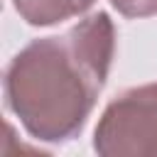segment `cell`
Listing matches in <instances>:
<instances>
[{
    "label": "cell",
    "mask_w": 157,
    "mask_h": 157,
    "mask_svg": "<svg viewBox=\"0 0 157 157\" xmlns=\"http://www.w3.org/2000/svg\"><path fill=\"white\" fill-rule=\"evenodd\" d=\"M115 54L108 12H93L61 37L29 42L5 69V105L39 142L74 140L105 86Z\"/></svg>",
    "instance_id": "obj_1"
},
{
    "label": "cell",
    "mask_w": 157,
    "mask_h": 157,
    "mask_svg": "<svg viewBox=\"0 0 157 157\" xmlns=\"http://www.w3.org/2000/svg\"><path fill=\"white\" fill-rule=\"evenodd\" d=\"M93 150L103 157H157V83L128 88L105 105Z\"/></svg>",
    "instance_id": "obj_2"
},
{
    "label": "cell",
    "mask_w": 157,
    "mask_h": 157,
    "mask_svg": "<svg viewBox=\"0 0 157 157\" xmlns=\"http://www.w3.org/2000/svg\"><path fill=\"white\" fill-rule=\"evenodd\" d=\"M12 2L27 25L49 27L61 20L83 15L96 0H12Z\"/></svg>",
    "instance_id": "obj_3"
},
{
    "label": "cell",
    "mask_w": 157,
    "mask_h": 157,
    "mask_svg": "<svg viewBox=\"0 0 157 157\" xmlns=\"http://www.w3.org/2000/svg\"><path fill=\"white\" fill-rule=\"evenodd\" d=\"M123 17H150L157 15V0H110Z\"/></svg>",
    "instance_id": "obj_4"
}]
</instances>
